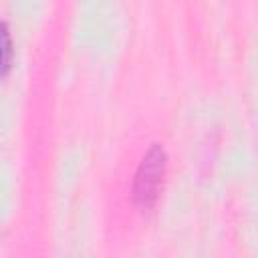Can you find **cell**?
I'll list each match as a JSON object with an SVG mask.
<instances>
[{
    "instance_id": "obj_1",
    "label": "cell",
    "mask_w": 258,
    "mask_h": 258,
    "mask_svg": "<svg viewBox=\"0 0 258 258\" xmlns=\"http://www.w3.org/2000/svg\"><path fill=\"white\" fill-rule=\"evenodd\" d=\"M167 155L165 149L159 143H153L147 153L143 155L133 181V200L141 210H151L159 198V191L163 187V175H165Z\"/></svg>"
},
{
    "instance_id": "obj_2",
    "label": "cell",
    "mask_w": 258,
    "mask_h": 258,
    "mask_svg": "<svg viewBox=\"0 0 258 258\" xmlns=\"http://www.w3.org/2000/svg\"><path fill=\"white\" fill-rule=\"evenodd\" d=\"M12 36L6 22H0V77L10 71L12 64Z\"/></svg>"
}]
</instances>
